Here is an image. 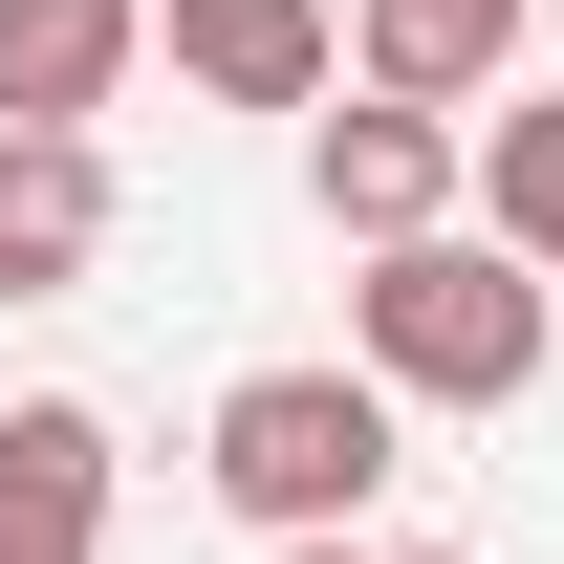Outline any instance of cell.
Masks as SVG:
<instances>
[{
	"label": "cell",
	"mask_w": 564,
	"mask_h": 564,
	"mask_svg": "<svg viewBox=\"0 0 564 564\" xmlns=\"http://www.w3.org/2000/svg\"><path fill=\"white\" fill-rule=\"evenodd\" d=\"M543 282L499 261V239H391V261L348 282V369L391 391V413H521L543 391Z\"/></svg>",
	"instance_id": "cell-1"
},
{
	"label": "cell",
	"mask_w": 564,
	"mask_h": 564,
	"mask_svg": "<svg viewBox=\"0 0 564 564\" xmlns=\"http://www.w3.org/2000/svg\"><path fill=\"white\" fill-rule=\"evenodd\" d=\"M391 434H413V413H391L369 369H239L217 434H196V478H217V521H261V543H369Z\"/></svg>",
	"instance_id": "cell-2"
},
{
	"label": "cell",
	"mask_w": 564,
	"mask_h": 564,
	"mask_svg": "<svg viewBox=\"0 0 564 564\" xmlns=\"http://www.w3.org/2000/svg\"><path fill=\"white\" fill-rule=\"evenodd\" d=\"M304 196H326V239H369V261H391V239H456V196H478V131L369 87V109H326V131H304Z\"/></svg>",
	"instance_id": "cell-3"
},
{
	"label": "cell",
	"mask_w": 564,
	"mask_h": 564,
	"mask_svg": "<svg viewBox=\"0 0 564 564\" xmlns=\"http://www.w3.org/2000/svg\"><path fill=\"white\" fill-rule=\"evenodd\" d=\"M174 87L196 109H326L348 87V0H174Z\"/></svg>",
	"instance_id": "cell-4"
},
{
	"label": "cell",
	"mask_w": 564,
	"mask_h": 564,
	"mask_svg": "<svg viewBox=\"0 0 564 564\" xmlns=\"http://www.w3.org/2000/svg\"><path fill=\"white\" fill-rule=\"evenodd\" d=\"M152 66V0H0V131H87V109H131Z\"/></svg>",
	"instance_id": "cell-5"
},
{
	"label": "cell",
	"mask_w": 564,
	"mask_h": 564,
	"mask_svg": "<svg viewBox=\"0 0 564 564\" xmlns=\"http://www.w3.org/2000/svg\"><path fill=\"white\" fill-rule=\"evenodd\" d=\"M109 261V131H0V304H66Z\"/></svg>",
	"instance_id": "cell-6"
},
{
	"label": "cell",
	"mask_w": 564,
	"mask_h": 564,
	"mask_svg": "<svg viewBox=\"0 0 564 564\" xmlns=\"http://www.w3.org/2000/svg\"><path fill=\"white\" fill-rule=\"evenodd\" d=\"M521 22H543V0H348V66L391 87V109H478V87L521 66Z\"/></svg>",
	"instance_id": "cell-7"
},
{
	"label": "cell",
	"mask_w": 564,
	"mask_h": 564,
	"mask_svg": "<svg viewBox=\"0 0 564 564\" xmlns=\"http://www.w3.org/2000/svg\"><path fill=\"white\" fill-rule=\"evenodd\" d=\"M478 239H499L521 282L564 261V109H543V87H521V109H478Z\"/></svg>",
	"instance_id": "cell-8"
},
{
	"label": "cell",
	"mask_w": 564,
	"mask_h": 564,
	"mask_svg": "<svg viewBox=\"0 0 564 564\" xmlns=\"http://www.w3.org/2000/svg\"><path fill=\"white\" fill-rule=\"evenodd\" d=\"M109 521H66V499H0V564H87Z\"/></svg>",
	"instance_id": "cell-9"
},
{
	"label": "cell",
	"mask_w": 564,
	"mask_h": 564,
	"mask_svg": "<svg viewBox=\"0 0 564 564\" xmlns=\"http://www.w3.org/2000/svg\"><path fill=\"white\" fill-rule=\"evenodd\" d=\"M282 564H456V543H282Z\"/></svg>",
	"instance_id": "cell-10"
},
{
	"label": "cell",
	"mask_w": 564,
	"mask_h": 564,
	"mask_svg": "<svg viewBox=\"0 0 564 564\" xmlns=\"http://www.w3.org/2000/svg\"><path fill=\"white\" fill-rule=\"evenodd\" d=\"M543 22H564V0H543Z\"/></svg>",
	"instance_id": "cell-11"
}]
</instances>
